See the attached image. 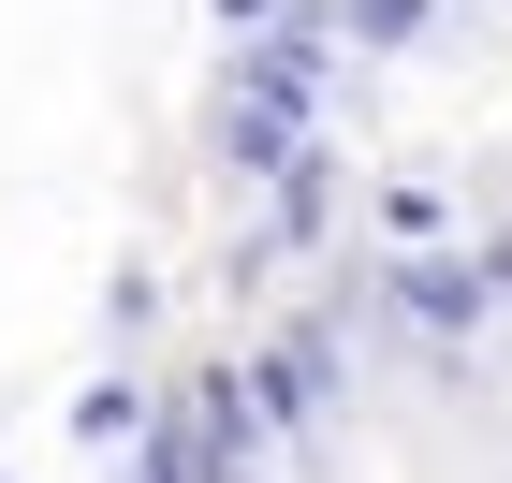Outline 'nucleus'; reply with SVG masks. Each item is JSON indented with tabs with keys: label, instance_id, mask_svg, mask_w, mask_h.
<instances>
[{
	"label": "nucleus",
	"instance_id": "nucleus-1",
	"mask_svg": "<svg viewBox=\"0 0 512 483\" xmlns=\"http://www.w3.org/2000/svg\"><path fill=\"white\" fill-rule=\"evenodd\" d=\"M512 293V235H483V249H425V264H381V308H410V322H483Z\"/></svg>",
	"mask_w": 512,
	"mask_h": 483
},
{
	"label": "nucleus",
	"instance_id": "nucleus-4",
	"mask_svg": "<svg viewBox=\"0 0 512 483\" xmlns=\"http://www.w3.org/2000/svg\"><path fill=\"white\" fill-rule=\"evenodd\" d=\"M220 15H235V30H278V15H293V0H220Z\"/></svg>",
	"mask_w": 512,
	"mask_h": 483
},
{
	"label": "nucleus",
	"instance_id": "nucleus-3",
	"mask_svg": "<svg viewBox=\"0 0 512 483\" xmlns=\"http://www.w3.org/2000/svg\"><path fill=\"white\" fill-rule=\"evenodd\" d=\"M322 15H337V44H366V59H381V44H410L439 15V0H322Z\"/></svg>",
	"mask_w": 512,
	"mask_h": 483
},
{
	"label": "nucleus",
	"instance_id": "nucleus-2",
	"mask_svg": "<svg viewBox=\"0 0 512 483\" xmlns=\"http://www.w3.org/2000/svg\"><path fill=\"white\" fill-rule=\"evenodd\" d=\"M308 147H322V132H308V118H278V103H249V88L220 103V161H235V176H264V191H278Z\"/></svg>",
	"mask_w": 512,
	"mask_h": 483
}]
</instances>
